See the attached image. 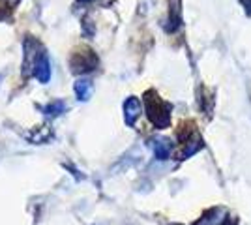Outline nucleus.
I'll list each match as a JSON object with an SVG mask.
<instances>
[{
	"instance_id": "obj_1",
	"label": "nucleus",
	"mask_w": 251,
	"mask_h": 225,
	"mask_svg": "<svg viewBox=\"0 0 251 225\" xmlns=\"http://www.w3.org/2000/svg\"><path fill=\"white\" fill-rule=\"evenodd\" d=\"M145 109H147L148 120L156 126L157 129L167 128L171 124V103L163 101L154 90H148L145 94Z\"/></svg>"
},
{
	"instance_id": "obj_2",
	"label": "nucleus",
	"mask_w": 251,
	"mask_h": 225,
	"mask_svg": "<svg viewBox=\"0 0 251 225\" xmlns=\"http://www.w3.org/2000/svg\"><path fill=\"white\" fill-rule=\"evenodd\" d=\"M25 64H23V68H25V75H30L34 74L36 75V68H38V64L42 62V58L45 56V54L42 53V45L36 42L34 38H26L25 40Z\"/></svg>"
},
{
	"instance_id": "obj_3",
	"label": "nucleus",
	"mask_w": 251,
	"mask_h": 225,
	"mask_svg": "<svg viewBox=\"0 0 251 225\" xmlns=\"http://www.w3.org/2000/svg\"><path fill=\"white\" fill-rule=\"evenodd\" d=\"M70 66L75 74H84V72H92L96 66H98V56L92 49H79L72 54V60H70Z\"/></svg>"
},
{
	"instance_id": "obj_4",
	"label": "nucleus",
	"mask_w": 251,
	"mask_h": 225,
	"mask_svg": "<svg viewBox=\"0 0 251 225\" xmlns=\"http://www.w3.org/2000/svg\"><path fill=\"white\" fill-rule=\"evenodd\" d=\"M141 117V101L137 98H127L124 103V120L127 126H135V120Z\"/></svg>"
},
{
	"instance_id": "obj_5",
	"label": "nucleus",
	"mask_w": 251,
	"mask_h": 225,
	"mask_svg": "<svg viewBox=\"0 0 251 225\" xmlns=\"http://www.w3.org/2000/svg\"><path fill=\"white\" fill-rule=\"evenodd\" d=\"M152 150H154V156L157 160H169L171 150H173V143L169 139H156L152 141Z\"/></svg>"
},
{
	"instance_id": "obj_6",
	"label": "nucleus",
	"mask_w": 251,
	"mask_h": 225,
	"mask_svg": "<svg viewBox=\"0 0 251 225\" xmlns=\"http://www.w3.org/2000/svg\"><path fill=\"white\" fill-rule=\"evenodd\" d=\"M220 216H223V208H218V206L210 208L202 214L199 222H195V225H220L223 222V218H220Z\"/></svg>"
},
{
	"instance_id": "obj_7",
	"label": "nucleus",
	"mask_w": 251,
	"mask_h": 225,
	"mask_svg": "<svg viewBox=\"0 0 251 225\" xmlns=\"http://www.w3.org/2000/svg\"><path fill=\"white\" fill-rule=\"evenodd\" d=\"M36 77H38L40 83H47V81L51 79V62H49L47 56H43L42 62L36 68Z\"/></svg>"
},
{
	"instance_id": "obj_8",
	"label": "nucleus",
	"mask_w": 251,
	"mask_h": 225,
	"mask_svg": "<svg viewBox=\"0 0 251 225\" xmlns=\"http://www.w3.org/2000/svg\"><path fill=\"white\" fill-rule=\"evenodd\" d=\"M75 94H77V98L79 100H83V101H86L88 98H90V92H92V83L90 81H86V79H79L77 83H75Z\"/></svg>"
},
{
	"instance_id": "obj_9",
	"label": "nucleus",
	"mask_w": 251,
	"mask_h": 225,
	"mask_svg": "<svg viewBox=\"0 0 251 225\" xmlns=\"http://www.w3.org/2000/svg\"><path fill=\"white\" fill-rule=\"evenodd\" d=\"M17 2H19V0H0V10L4 11V15H8L10 11L15 10ZM4 15H2V17H4Z\"/></svg>"
},
{
	"instance_id": "obj_10",
	"label": "nucleus",
	"mask_w": 251,
	"mask_h": 225,
	"mask_svg": "<svg viewBox=\"0 0 251 225\" xmlns=\"http://www.w3.org/2000/svg\"><path fill=\"white\" fill-rule=\"evenodd\" d=\"M45 113L47 115H58V113H64V103L62 101H54L51 105L45 107Z\"/></svg>"
},
{
	"instance_id": "obj_11",
	"label": "nucleus",
	"mask_w": 251,
	"mask_h": 225,
	"mask_svg": "<svg viewBox=\"0 0 251 225\" xmlns=\"http://www.w3.org/2000/svg\"><path fill=\"white\" fill-rule=\"evenodd\" d=\"M79 2H92V0H79Z\"/></svg>"
},
{
	"instance_id": "obj_12",
	"label": "nucleus",
	"mask_w": 251,
	"mask_h": 225,
	"mask_svg": "<svg viewBox=\"0 0 251 225\" xmlns=\"http://www.w3.org/2000/svg\"><path fill=\"white\" fill-rule=\"evenodd\" d=\"M176 225H178V224H176Z\"/></svg>"
}]
</instances>
